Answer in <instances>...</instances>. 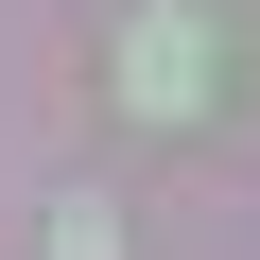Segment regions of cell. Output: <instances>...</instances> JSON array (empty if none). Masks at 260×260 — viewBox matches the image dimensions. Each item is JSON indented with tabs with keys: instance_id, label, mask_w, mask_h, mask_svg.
Wrapping results in <instances>:
<instances>
[{
	"instance_id": "6da1fadb",
	"label": "cell",
	"mask_w": 260,
	"mask_h": 260,
	"mask_svg": "<svg viewBox=\"0 0 260 260\" xmlns=\"http://www.w3.org/2000/svg\"><path fill=\"white\" fill-rule=\"evenodd\" d=\"M121 104L139 121H191L208 104V18L191 0H139V18H121Z\"/></svg>"
},
{
	"instance_id": "7a4b0ae2",
	"label": "cell",
	"mask_w": 260,
	"mask_h": 260,
	"mask_svg": "<svg viewBox=\"0 0 260 260\" xmlns=\"http://www.w3.org/2000/svg\"><path fill=\"white\" fill-rule=\"evenodd\" d=\"M52 260H121V208H104V191H70V208H52Z\"/></svg>"
}]
</instances>
